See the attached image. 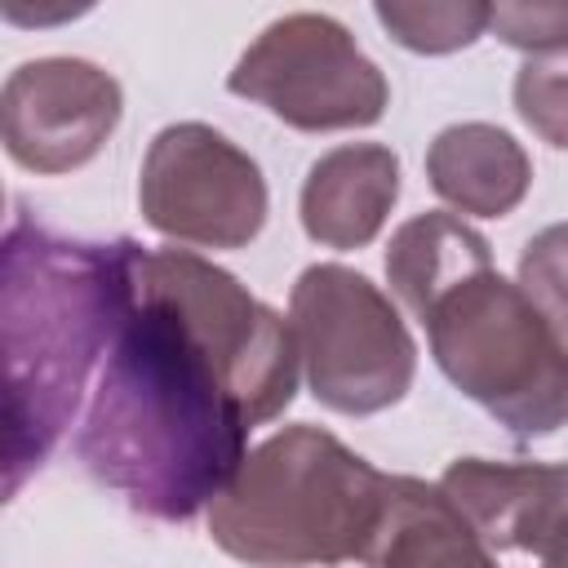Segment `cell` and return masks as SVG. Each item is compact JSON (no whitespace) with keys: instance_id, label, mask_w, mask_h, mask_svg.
I'll return each instance as SVG.
<instances>
[{"instance_id":"obj_1","label":"cell","mask_w":568,"mask_h":568,"mask_svg":"<svg viewBox=\"0 0 568 568\" xmlns=\"http://www.w3.org/2000/svg\"><path fill=\"white\" fill-rule=\"evenodd\" d=\"M253 417L186 315L142 280L129 240V297L75 430L84 470L160 524L195 519L248 453Z\"/></svg>"},{"instance_id":"obj_2","label":"cell","mask_w":568,"mask_h":568,"mask_svg":"<svg viewBox=\"0 0 568 568\" xmlns=\"http://www.w3.org/2000/svg\"><path fill=\"white\" fill-rule=\"evenodd\" d=\"M124 297L129 240H71L31 217L0 235V501L71 430Z\"/></svg>"},{"instance_id":"obj_3","label":"cell","mask_w":568,"mask_h":568,"mask_svg":"<svg viewBox=\"0 0 568 568\" xmlns=\"http://www.w3.org/2000/svg\"><path fill=\"white\" fill-rule=\"evenodd\" d=\"M395 297L422 320L439 373L515 435H555L568 417L564 320L497 275L488 240L453 213L408 217L386 248Z\"/></svg>"},{"instance_id":"obj_4","label":"cell","mask_w":568,"mask_h":568,"mask_svg":"<svg viewBox=\"0 0 568 568\" xmlns=\"http://www.w3.org/2000/svg\"><path fill=\"white\" fill-rule=\"evenodd\" d=\"M382 470L320 426H284L240 457L204 506L209 537L248 564L359 559L377 519Z\"/></svg>"},{"instance_id":"obj_5","label":"cell","mask_w":568,"mask_h":568,"mask_svg":"<svg viewBox=\"0 0 568 568\" xmlns=\"http://www.w3.org/2000/svg\"><path fill=\"white\" fill-rule=\"evenodd\" d=\"M288 328L311 395L346 417L399 404L417 373V346L390 297L359 271L315 262L288 297Z\"/></svg>"},{"instance_id":"obj_6","label":"cell","mask_w":568,"mask_h":568,"mask_svg":"<svg viewBox=\"0 0 568 568\" xmlns=\"http://www.w3.org/2000/svg\"><path fill=\"white\" fill-rule=\"evenodd\" d=\"M226 89L302 133L368 129L386 115L390 102L377 62L328 13L275 18L240 53Z\"/></svg>"},{"instance_id":"obj_7","label":"cell","mask_w":568,"mask_h":568,"mask_svg":"<svg viewBox=\"0 0 568 568\" xmlns=\"http://www.w3.org/2000/svg\"><path fill=\"white\" fill-rule=\"evenodd\" d=\"M138 271L186 315V324L222 359L253 426L280 417L293 404L302 364H297L293 328L280 311L257 302L231 271H222L186 248H142L138 244Z\"/></svg>"},{"instance_id":"obj_8","label":"cell","mask_w":568,"mask_h":568,"mask_svg":"<svg viewBox=\"0 0 568 568\" xmlns=\"http://www.w3.org/2000/svg\"><path fill=\"white\" fill-rule=\"evenodd\" d=\"M138 204L151 231L195 248H244L266 226V182L226 133L200 120L151 138Z\"/></svg>"},{"instance_id":"obj_9","label":"cell","mask_w":568,"mask_h":568,"mask_svg":"<svg viewBox=\"0 0 568 568\" xmlns=\"http://www.w3.org/2000/svg\"><path fill=\"white\" fill-rule=\"evenodd\" d=\"M120 115V80L84 58H36L0 84V146L27 173L58 178L89 164Z\"/></svg>"},{"instance_id":"obj_10","label":"cell","mask_w":568,"mask_h":568,"mask_svg":"<svg viewBox=\"0 0 568 568\" xmlns=\"http://www.w3.org/2000/svg\"><path fill=\"white\" fill-rule=\"evenodd\" d=\"M444 497L457 506L488 559L532 555L541 564L564 559V497L568 470L559 462H488L457 457L444 479Z\"/></svg>"},{"instance_id":"obj_11","label":"cell","mask_w":568,"mask_h":568,"mask_svg":"<svg viewBox=\"0 0 568 568\" xmlns=\"http://www.w3.org/2000/svg\"><path fill=\"white\" fill-rule=\"evenodd\" d=\"M399 200V155L382 142H346L320 155L302 182V231L324 248H364Z\"/></svg>"},{"instance_id":"obj_12","label":"cell","mask_w":568,"mask_h":568,"mask_svg":"<svg viewBox=\"0 0 568 568\" xmlns=\"http://www.w3.org/2000/svg\"><path fill=\"white\" fill-rule=\"evenodd\" d=\"M364 564L382 568H453V564H493L457 506L439 484L413 475H382L377 519L364 541Z\"/></svg>"},{"instance_id":"obj_13","label":"cell","mask_w":568,"mask_h":568,"mask_svg":"<svg viewBox=\"0 0 568 568\" xmlns=\"http://www.w3.org/2000/svg\"><path fill=\"white\" fill-rule=\"evenodd\" d=\"M426 178L444 204L470 217H506L528 195L532 164L524 146L484 120L448 124L426 151Z\"/></svg>"},{"instance_id":"obj_14","label":"cell","mask_w":568,"mask_h":568,"mask_svg":"<svg viewBox=\"0 0 568 568\" xmlns=\"http://www.w3.org/2000/svg\"><path fill=\"white\" fill-rule=\"evenodd\" d=\"M377 22L408 53H457L488 31V0H373Z\"/></svg>"},{"instance_id":"obj_15","label":"cell","mask_w":568,"mask_h":568,"mask_svg":"<svg viewBox=\"0 0 568 568\" xmlns=\"http://www.w3.org/2000/svg\"><path fill=\"white\" fill-rule=\"evenodd\" d=\"M488 27L524 53H564L568 0H488Z\"/></svg>"},{"instance_id":"obj_16","label":"cell","mask_w":568,"mask_h":568,"mask_svg":"<svg viewBox=\"0 0 568 568\" xmlns=\"http://www.w3.org/2000/svg\"><path fill=\"white\" fill-rule=\"evenodd\" d=\"M515 106L528 129H537L550 146H564V58L559 53H532L519 67L515 80Z\"/></svg>"},{"instance_id":"obj_17","label":"cell","mask_w":568,"mask_h":568,"mask_svg":"<svg viewBox=\"0 0 568 568\" xmlns=\"http://www.w3.org/2000/svg\"><path fill=\"white\" fill-rule=\"evenodd\" d=\"M564 231L550 226L546 235H537L519 262V284L524 293L555 320H564V253H559Z\"/></svg>"},{"instance_id":"obj_18","label":"cell","mask_w":568,"mask_h":568,"mask_svg":"<svg viewBox=\"0 0 568 568\" xmlns=\"http://www.w3.org/2000/svg\"><path fill=\"white\" fill-rule=\"evenodd\" d=\"M98 0H0V18L22 31H49L84 18Z\"/></svg>"},{"instance_id":"obj_19","label":"cell","mask_w":568,"mask_h":568,"mask_svg":"<svg viewBox=\"0 0 568 568\" xmlns=\"http://www.w3.org/2000/svg\"><path fill=\"white\" fill-rule=\"evenodd\" d=\"M0 213H4V191H0Z\"/></svg>"}]
</instances>
